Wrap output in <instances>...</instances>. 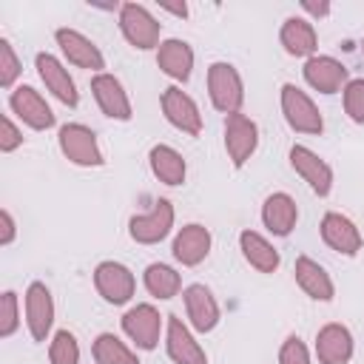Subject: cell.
I'll return each mask as SVG.
<instances>
[{
  "instance_id": "603a6c76",
  "label": "cell",
  "mask_w": 364,
  "mask_h": 364,
  "mask_svg": "<svg viewBox=\"0 0 364 364\" xmlns=\"http://www.w3.org/2000/svg\"><path fill=\"white\" fill-rule=\"evenodd\" d=\"M293 279L301 287V293L310 296L313 301H333V296H336V284H333L330 273L310 256H299L296 259Z\"/></svg>"
},
{
  "instance_id": "d6a6232c",
  "label": "cell",
  "mask_w": 364,
  "mask_h": 364,
  "mask_svg": "<svg viewBox=\"0 0 364 364\" xmlns=\"http://www.w3.org/2000/svg\"><path fill=\"white\" fill-rule=\"evenodd\" d=\"M341 100H344V114L353 122L364 125V77L350 80L344 85V91H341Z\"/></svg>"
},
{
  "instance_id": "6da1fadb",
  "label": "cell",
  "mask_w": 364,
  "mask_h": 364,
  "mask_svg": "<svg viewBox=\"0 0 364 364\" xmlns=\"http://www.w3.org/2000/svg\"><path fill=\"white\" fill-rule=\"evenodd\" d=\"M208 97L219 114H239L245 102V82L233 63L216 60L208 65Z\"/></svg>"
},
{
  "instance_id": "e575fe53",
  "label": "cell",
  "mask_w": 364,
  "mask_h": 364,
  "mask_svg": "<svg viewBox=\"0 0 364 364\" xmlns=\"http://www.w3.org/2000/svg\"><path fill=\"white\" fill-rule=\"evenodd\" d=\"M20 145H23V131L14 125V119L9 114H3V119H0V151L3 154H11Z\"/></svg>"
},
{
  "instance_id": "2e32d148",
  "label": "cell",
  "mask_w": 364,
  "mask_h": 364,
  "mask_svg": "<svg viewBox=\"0 0 364 364\" xmlns=\"http://www.w3.org/2000/svg\"><path fill=\"white\" fill-rule=\"evenodd\" d=\"M165 353L173 364H208L205 347L179 316H165Z\"/></svg>"
},
{
  "instance_id": "ac0fdd59",
  "label": "cell",
  "mask_w": 364,
  "mask_h": 364,
  "mask_svg": "<svg viewBox=\"0 0 364 364\" xmlns=\"http://www.w3.org/2000/svg\"><path fill=\"white\" fill-rule=\"evenodd\" d=\"M318 233H321V242H324L330 250L341 253V256H355V253L361 250V245H364L361 230L355 228V222H353L350 216L338 213V210H327V213L321 216Z\"/></svg>"
},
{
  "instance_id": "83f0119b",
  "label": "cell",
  "mask_w": 364,
  "mask_h": 364,
  "mask_svg": "<svg viewBox=\"0 0 364 364\" xmlns=\"http://www.w3.org/2000/svg\"><path fill=\"white\" fill-rule=\"evenodd\" d=\"M142 284L154 299L168 301L182 290V276L165 262H151L145 267V273H142Z\"/></svg>"
},
{
  "instance_id": "836d02e7",
  "label": "cell",
  "mask_w": 364,
  "mask_h": 364,
  "mask_svg": "<svg viewBox=\"0 0 364 364\" xmlns=\"http://www.w3.org/2000/svg\"><path fill=\"white\" fill-rule=\"evenodd\" d=\"M279 364H310V350L299 336H287L279 347Z\"/></svg>"
},
{
  "instance_id": "f546056e",
  "label": "cell",
  "mask_w": 364,
  "mask_h": 364,
  "mask_svg": "<svg viewBox=\"0 0 364 364\" xmlns=\"http://www.w3.org/2000/svg\"><path fill=\"white\" fill-rule=\"evenodd\" d=\"M48 361L51 364H80V341L71 330H57L48 341Z\"/></svg>"
},
{
  "instance_id": "4316f807",
  "label": "cell",
  "mask_w": 364,
  "mask_h": 364,
  "mask_svg": "<svg viewBox=\"0 0 364 364\" xmlns=\"http://www.w3.org/2000/svg\"><path fill=\"white\" fill-rule=\"evenodd\" d=\"M148 165H151V173H154L162 185H171V188L182 185L185 176H188V162H185V156H182L176 148L165 145V142H159V145H154V148L148 151Z\"/></svg>"
},
{
  "instance_id": "30bf717a",
  "label": "cell",
  "mask_w": 364,
  "mask_h": 364,
  "mask_svg": "<svg viewBox=\"0 0 364 364\" xmlns=\"http://www.w3.org/2000/svg\"><path fill=\"white\" fill-rule=\"evenodd\" d=\"M34 68H37V74H40L46 91H48L54 100H60V102L68 105V108H77L80 91H77V82H74V77L68 74V68L63 65L60 57H54V54H48V51H37Z\"/></svg>"
},
{
  "instance_id": "ffe728a7",
  "label": "cell",
  "mask_w": 364,
  "mask_h": 364,
  "mask_svg": "<svg viewBox=\"0 0 364 364\" xmlns=\"http://www.w3.org/2000/svg\"><path fill=\"white\" fill-rule=\"evenodd\" d=\"M210 245H213V236L205 225L199 222H188L176 230L173 236V245H171V253L173 259L182 264V267H196L208 259L210 253Z\"/></svg>"
},
{
  "instance_id": "f35d334b",
  "label": "cell",
  "mask_w": 364,
  "mask_h": 364,
  "mask_svg": "<svg viewBox=\"0 0 364 364\" xmlns=\"http://www.w3.org/2000/svg\"><path fill=\"white\" fill-rule=\"evenodd\" d=\"M361 51H364V43H361Z\"/></svg>"
},
{
  "instance_id": "e0dca14e",
  "label": "cell",
  "mask_w": 364,
  "mask_h": 364,
  "mask_svg": "<svg viewBox=\"0 0 364 364\" xmlns=\"http://www.w3.org/2000/svg\"><path fill=\"white\" fill-rule=\"evenodd\" d=\"M287 156H290V168L296 171V176H301L316 196H330V191H333V168L316 151H310L307 145H293Z\"/></svg>"
},
{
  "instance_id": "7c38bea8",
  "label": "cell",
  "mask_w": 364,
  "mask_h": 364,
  "mask_svg": "<svg viewBox=\"0 0 364 364\" xmlns=\"http://www.w3.org/2000/svg\"><path fill=\"white\" fill-rule=\"evenodd\" d=\"M159 105H162L165 119H168L176 131L188 134V136H199V134H202V114H199V105H196V100H193L191 94H185L179 85H168V88L162 91V97H159Z\"/></svg>"
},
{
  "instance_id": "4fadbf2b",
  "label": "cell",
  "mask_w": 364,
  "mask_h": 364,
  "mask_svg": "<svg viewBox=\"0 0 364 364\" xmlns=\"http://www.w3.org/2000/svg\"><path fill=\"white\" fill-rule=\"evenodd\" d=\"M54 40H57L63 57H65L71 65L85 68V71H94V74H102L105 57H102L100 46H97L91 37H85V34L77 31V28H65V26H63V28L54 31Z\"/></svg>"
},
{
  "instance_id": "484cf974",
  "label": "cell",
  "mask_w": 364,
  "mask_h": 364,
  "mask_svg": "<svg viewBox=\"0 0 364 364\" xmlns=\"http://www.w3.org/2000/svg\"><path fill=\"white\" fill-rule=\"evenodd\" d=\"M239 250H242L245 262H247L253 270H259V273H276L279 264H282V256H279V250L273 247V242L264 239L262 233L250 230V228L239 233Z\"/></svg>"
},
{
  "instance_id": "8d00e7d4",
  "label": "cell",
  "mask_w": 364,
  "mask_h": 364,
  "mask_svg": "<svg viewBox=\"0 0 364 364\" xmlns=\"http://www.w3.org/2000/svg\"><path fill=\"white\" fill-rule=\"evenodd\" d=\"M301 11H304V14H310L313 20H321V17H327V14L333 11V6H330V3H313V0H301Z\"/></svg>"
},
{
  "instance_id": "5b68a950",
  "label": "cell",
  "mask_w": 364,
  "mask_h": 364,
  "mask_svg": "<svg viewBox=\"0 0 364 364\" xmlns=\"http://www.w3.org/2000/svg\"><path fill=\"white\" fill-rule=\"evenodd\" d=\"M162 330H165V316L148 301L128 307L122 316V333L131 338L136 350H156Z\"/></svg>"
},
{
  "instance_id": "3957f363",
  "label": "cell",
  "mask_w": 364,
  "mask_h": 364,
  "mask_svg": "<svg viewBox=\"0 0 364 364\" xmlns=\"http://www.w3.org/2000/svg\"><path fill=\"white\" fill-rule=\"evenodd\" d=\"M57 145L63 151V156L71 162V165H80V168H100L105 162L102 156V148L97 142V134L82 125V122H65L60 125L57 131Z\"/></svg>"
},
{
  "instance_id": "d590c367",
  "label": "cell",
  "mask_w": 364,
  "mask_h": 364,
  "mask_svg": "<svg viewBox=\"0 0 364 364\" xmlns=\"http://www.w3.org/2000/svg\"><path fill=\"white\" fill-rule=\"evenodd\" d=\"M0 245L3 247H9L11 242H14V236H17V225H14V216H11V210L9 208H3L0 210Z\"/></svg>"
},
{
  "instance_id": "9c48e42d",
  "label": "cell",
  "mask_w": 364,
  "mask_h": 364,
  "mask_svg": "<svg viewBox=\"0 0 364 364\" xmlns=\"http://www.w3.org/2000/svg\"><path fill=\"white\" fill-rule=\"evenodd\" d=\"M23 310H26V327L34 341H46L54 327V296L46 287V282H31L23 296Z\"/></svg>"
},
{
  "instance_id": "7a4b0ae2",
  "label": "cell",
  "mask_w": 364,
  "mask_h": 364,
  "mask_svg": "<svg viewBox=\"0 0 364 364\" xmlns=\"http://www.w3.org/2000/svg\"><path fill=\"white\" fill-rule=\"evenodd\" d=\"M279 102H282L284 122H287L296 134L318 136V134L324 131V117H321L318 105H316L313 97H310L307 91H301L296 82H284V85H282Z\"/></svg>"
},
{
  "instance_id": "7402d4cb",
  "label": "cell",
  "mask_w": 364,
  "mask_h": 364,
  "mask_svg": "<svg viewBox=\"0 0 364 364\" xmlns=\"http://www.w3.org/2000/svg\"><path fill=\"white\" fill-rule=\"evenodd\" d=\"M156 65L165 77L176 80V82H188L193 74V48L188 40L179 37H168L159 43L156 48Z\"/></svg>"
},
{
  "instance_id": "4dcf8cb0",
  "label": "cell",
  "mask_w": 364,
  "mask_h": 364,
  "mask_svg": "<svg viewBox=\"0 0 364 364\" xmlns=\"http://www.w3.org/2000/svg\"><path fill=\"white\" fill-rule=\"evenodd\" d=\"M20 71H23V63H20V57H17L14 46H11V40L0 37V85L14 91L17 88L14 82H17Z\"/></svg>"
},
{
  "instance_id": "d6986e66",
  "label": "cell",
  "mask_w": 364,
  "mask_h": 364,
  "mask_svg": "<svg viewBox=\"0 0 364 364\" xmlns=\"http://www.w3.org/2000/svg\"><path fill=\"white\" fill-rule=\"evenodd\" d=\"M182 299H185V313H188V321L196 333H210L216 330L219 318H222V310H219V301L216 296L210 293L208 284L196 282V284H188L182 290Z\"/></svg>"
},
{
  "instance_id": "74e56055",
  "label": "cell",
  "mask_w": 364,
  "mask_h": 364,
  "mask_svg": "<svg viewBox=\"0 0 364 364\" xmlns=\"http://www.w3.org/2000/svg\"><path fill=\"white\" fill-rule=\"evenodd\" d=\"M159 9H162V11H168V14H173V17H182V20L188 17V6H185V3H182V6H171V3H162Z\"/></svg>"
},
{
  "instance_id": "5bb4252c",
  "label": "cell",
  "mask_w": 364,
  "mask_h": 364,
  "mask_svg": "<svg viewBox=\"0 0 364 364\" xmlns=\"http://www.w3.org/2000/svg\"><path fill=\"white\" fill-rule=\"evenodd\" d=\"M301 74H304V82L318 94H338L350 82L347 65L330 54H313L310 60H304Z\"/></svg>"
},
{
  "instance_id": "277c9868",
  "label": "cell",
  "mask_w": 364,
  "mask_h": 364,
  "mask_svg": "<svg viewBox=\"0 0 364 364\" xmlns=\"http://www.w3.org/2000/svg\"><path fill=\"white\" fill-rule=\"evenodd\" d=\"M119 31L128 40V46L139 51L159 48L162 37V23L142 6V3H122L119 6Z\"/></svg>"
},
{
  "instance_id": "f1b7e54d",
  "label": "cell",
  "mask_w": 364,
  "mask_h": 364,
  "mask_svg": "<svg viewBox=\"0 0 364 364\" xmlns=\"http://www.w3.org/2000/svg\"><path fill=\"white\" fill-rule=\"evenodd\" d=\"M91 355L97 364H139L136 353L114 333H100L91 344Z\"/></svg>"
},
{
  "instance_id": "8992f818",
  "label": "cell",
  "mask_w": 364,
  "mask_h": 364,
  "mask_svg": "<svg viewBox=\"0 0 364 364\" xmlns=\"http://www.w3.org/2000/svg\"><path fill=\"white\" fill-rule=\"evenodd\" d=\"M259 148V125L247 114H228L225 117V154L230 165L239 171L250 162Z\"/></svg>"
},
{
  "instance_id": "d4e9b609",
  "label": "cell",
  "mask_w": 364,
  "mask_h": 364,
  "mask_svg": "<svg viewBox=\"0 0 364 364\" xmlns=\"http://www.w3.org/2000/svg\"><path fill=\"white\" fill-rule=\"evenodd\" d=\"M279 43L284 46V51L290 54V57H304V60H310L313 54H316V48H318V34H316V26H313V20H307V17H287L284 23H282V28H279Z\"/></svg>"
},
{
  "instance_id": "9a60e30c",
  "label": "cell",
  "mask_w": 364,
  "mask_h": 364,
  "mask_svg": "<svg viewBox=\"0 0 364 364\" xmlns=\"http://www.w3.org/2000/svg\"><path fill=\"white\" fill-rule=\"evenodd\" d=\"M91 94H94V100H97L100 111H102L108 119L128 122V119L134 117L131 97H128L125 85H122L114 74H108V71L94 74V77H91Z\"/></svg>"
},
{
  "instance_id": "44dd1931",
  "label": "cell",
  "mask_w": 364,
  "mask_h": 364,
  "mask_svg": "<svg viewBox=\"0 0 364 364\" xmlns=\"http://www.w3.org/2000/svg\"><path fill=\"white\" fill-rule=\"evenodd\" d=\"M353 350H355L353 333L338 321H330L316 333V358H318V364H347L353 358Z\"/></svg>"
},
{
  "instance_id": "cb8c5ba5",
  "label": "cell",
  "mask_w": 364,
  "mask_h": 364,
  "mask_svg": "<svg viewBox=\"0 0 364 364\" xmlns=\"http://www.w3.org/2000/svg\"><path fill=\"white\" fill-rule=\"evenodd\" d=\"M299 222V205L290 193L276 191L262 202V225L273 236H290Z\"/></svg>"
},
{
  "instance_id": "ba28073f",
  "label": "cell",
  "mask_w": 364,
  "mask_h": 364,
  "mask_svg": "<svg viewBox=\"0 0 364 364\" xmlns=\"http://www.w3.org/2000/svg\"><path fill=\"white\" fill-rule=\"evenodd\" d=\"M173 219H176L173 202L171 199H156L148 213H136V216L128 219V236L136 245H159L171 233Z\"/></svg>"
},
{
  "instance_id": "1f68e13d",
  "label": "cell",
  "mask_w": 364,
  "mask_h": 364,
  "mask_svg": "<svg viewBox=\"0 0 364 364\" xmlns=\"http://www.w3.org/2000/svg\"><path fill=\"white\" fill-rule=\"evenodd\" d=\"M20 327V299L14 290H3L0 296V338H11Z\"/></svg>"
},
{
  "instance_id": "52a82bcc",
  "label": "cell",
  "mask_w": 364,
  "mask_h": 364,
  "mask_svg": "<svg viewBox=\"0 0 364 364\" xmlns=\"http://www.w3.org/2000/svg\"><path fill=\"white\" fill-rule=\"evenodd\" d=\"M94 287L108 304H128L136 293V276L128 264L105 259L94 267Z\"/></svg>"
},
{
  "instance_id": "8fae6325",
  "label": "cell",
  "mask_w": 364,
  "mask_h": 364,
  "mask_svg": "<svg viewBox=\"0 0 364 364\" xmlns=\"http://www.w3.org/2000/svg\"><path fill=\"white\" fill-rule=\"evenodd\" d=\"M9 108L31 131H48V128H54V111H51V105L31 85H17L9 94Z\"/></svg>"
}]
</instances>
